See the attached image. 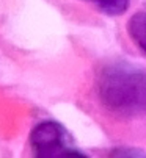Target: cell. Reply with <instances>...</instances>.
Segmentation results:
<instances>
[{"mask_svg": "<svg viewBox=\"0 0 146 158\" xmlns=\"http://www.w3.org/2000/svg\"><path fill=\"white\" fill-rule=\"evenodd\" d=\"M88 2L94 3L102 13L110 16L123 14L129 6V0H88Z\"/></svg>", "mask_w": 146, "mask_h": 158, "instance_id": "obj_4", "label": "cell"}, {"mask_svg": "<svg viewBox=\"0 0 146 158\" xmlns=\"http://www.w3.org/2000/svg\"><path fill=\"white\" fill-rule=\"evenodd\" d=\"M101 105L118 118L146 116V71L127 63H110L96 77Z\"/></svg>", "mask_w": 146, "mask_h": 158, "instance_id": "obj_1", "label": "cell"}, {"mask_svg": "<svg viewBox=\"0 0 146 158\" xmlns=\"http://www.w3.org/2000/svg\"><path fill=\"white\" fill-rule=\"evenodd\" d=\"M127 31L135 46L146 53V13H137L131 17Z\"/></svg>", "mask_w": 146, "mask_h": 158, "instance_id": "obj_3", "label": "cell"}, {"mask_svg": "<svg viewBox=\"0 0 146 158\" xmlns=\"http://www.w3.org/2000/svg\"><path fill=\"white\" fill-rule=\"evenodd\" d=\"M33 153L39 158L57 156H85L79 149L71 144L69 135L63 125L54 121L39 122L30 135Z\"/></svg>", "mask_w": 146, "mask_h": 158, "instance_id": "obj_2", "label": "cell"}]
</instances>
